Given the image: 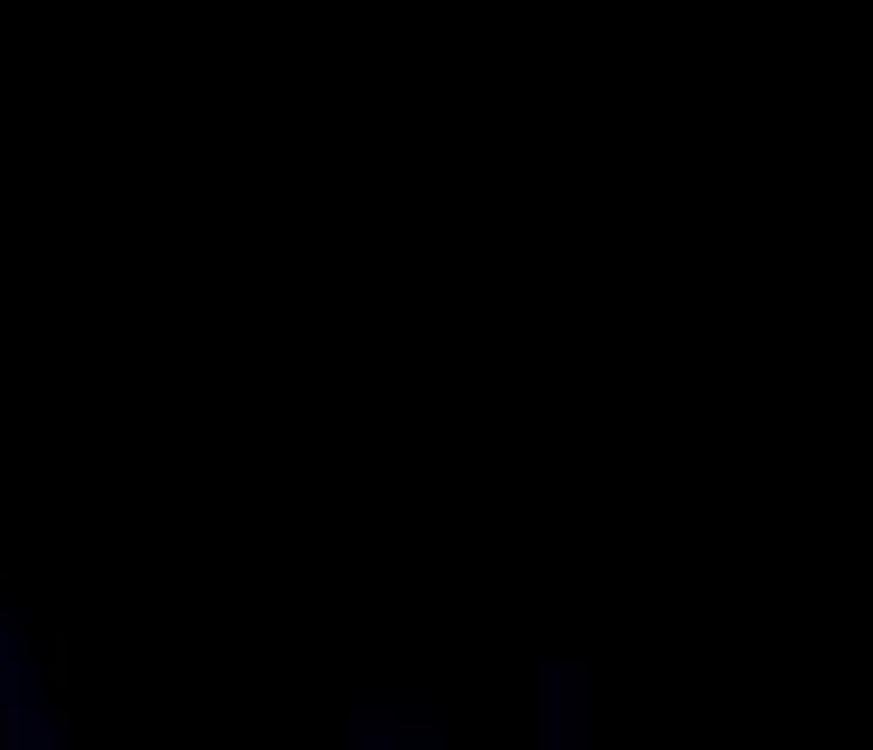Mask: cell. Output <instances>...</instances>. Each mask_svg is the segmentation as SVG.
<instances>
[{"instance_id": "cell-1", "label": "cell", "mask_w": 873, "mask_h": 750, "mask_svg": "<svg viewBox=\"0 0 873 750\" xmlns=\"http://www.w3.org/2000/svg\"><path fill=\"white\" fill-rule=\"evenodd\" d=\"M0 750H21V710H0Z\"/></svg>"}, {"instance_id": "cell-2", "label": "cell", "mask_w": 873, "mask_h": 750, "mask_svg": "<svg viewBox=\"0 0 873 750\" xmlns=\"http://www.w3.org/2000/svg\"><path fill=\"white\" fill-rule=\"evenodd\" d=\"M0 641H7V621H0Z\"/></svg>"}]
</instances>
